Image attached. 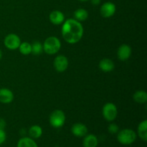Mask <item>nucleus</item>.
Instances as JSON below:
<instances>
[{
  "label": "nucleus",
  "mask_w": 147,
  "mask_h": 147,
  "mask_svg": "<svg viewBox=\"0 0 147 147\" xmlns=\"http://www.w3.org/2000/svg\"><path fill=\"white\" fill-rule=\"evenodd\" d=\"M75 20L78 22H83L86 20L88 17V12L86 9L83 8L78 9L74 12Z\"/></svg>",
  "instance_id": "18"
},
{
  "label": "nucleus",
  "mask_w": 147,
  "mask_h": 147,
  "mask_svg": "<svg viewBox=\"0 0 147 147\" xmlns=\"http://www.w3.org/2000/svg\"><path fill=\"white\" fill-rule=\"evenodd\" d=\"M133 99L135 102L140 104L146 103L147 101V93L144 90H137L133 95Z\"/></svg>",
  "instance_id": "17"
},
{
  "label": "nucleus",
  "mask_w": 147,
  "mask_h": 147,
  "mask_svg": "<svg viewBox=\"0 0 147 147\" xmlns=\"http://www.w3.org/2000/svg\"><path fill=\"white\" fill-rule=\"evenodd\" d=\"M43 50L48 55H54L61 48V42L57 37L51 36L45 40Z\"/></svg>",
  "instance_id": "2"
},
{
  "label": "nucleus",
  "mask_w": 147,
  "mask_h": 147,
  "mask_svg": "<svg viewBox=\"0 0 147 147\" xmlns=\"http://www.w3.org/2000/svg\"><path fill=\"white\" fill-rule=\"evenodd\" d=\"M102 113L103 118L107 121H113L118 116L117 107L113 103H107L103 106Z\"/></svg>",
  "instance_id": "5"
},
{
  "label": "nucleus",
  "mask_w": 147,
  "mask_h": 147,
  "mask_svg": "<svg viewBox=\"0 0 147 147\" xmlns=\"http://www.w3.org/2000/svg\"><path fill=\"white\" fill-rule=\"evenodd\" d=\"M17 147H38V146L32 138L23 137L17 142Z\"/></svg>",
  "instance_id": "15"
},
{
  "label": "nucleus",
  "mask_w": 147,
  "mask_h": 147,
  "mask_svg": "<svg viewBox=\"0 0 147 147\" xmlns=\"http://www.w3.org/2000/svg\"><path fill=\"white\" fill-rule=\"evenodd\" d=\"M32 45V53L38 55L43 52V45L40 42L35 41L31 44Z\"/></svg>",
  "instance_id": "21"
},
{
  "label": "nucleus",
  "mask_w": 147,
  "mask_h": 147,
  "mask_svg": "<svg viewBox=\"0 0 147 147\" xmlns=\"http://www.w3.org/2000/svg\"><path fill=\"white\" fill-rule=\"evenodd\" d=\"M14 99V94L12 91L8 88H3L0 89V102L1 103L7 104L12 102Z\"/></svg>",
  "instance_id": "11"
},
{
  "label": "nucleus",
  "mask_w": 147,
  "mask_h": 147,
  "mask_svg": "<svg viewBox=\"0 0 147 147\" xmlns=\"http://www.w3.org/2000/svg\"><path fill=\"white\" fill-rule=\"evenodd\" d=\"M4 43L7 49L14 50L19 48L20 44H21V40L18 35L14 34V33H11L6 36L4 40Z\"/></svg>",
  "instance_id": "6"
},
{
  "label": "nucleus",
  "mask_w": 147,
  "mask_h": 147,
  "mask_svg": "<svg viewBox=\"0 0 147 147\" xmlns=\"http://www.w3.org/2000/svg\"><path fill=\"white\" fill-rule=\"evenodd\" d=\"M138 134L144 142L147 141V121L144 120L138 126Z\"/></svg>",
  "instance_id": "16"
},
{
  "label": "nucleus",
  "mask_w": 147,
  "mask_h": 147,
  "mask_svg": "<svg viewBox=\"0 0 147 147\" xmlns=\"http://www.w3.org/2000/svg\"><path fill=\"white\" fill-rule=\"evenodd\" d=\"M131 55V48L126 44H123L119 47L117 51L118 58L121 61L127 60Z\"/></svg>",
  "instance_id": "9"
},
{
  "label": "nucleus",
  "mask_w": 147,
  "mask_h": 147,
  "mask_svg": "<svg viewBox=\"0 0 147 147\" xmlns=\"http://www.w3.org/2000/svg\"><path fill=\"white\" fill-rule=\"evenodd\" d=\"M50 22L55 25H60L65 21V16L62 11L59 10H54L52 11L49 16Z\"/></svg>",
  "instance_id": "12"
},
{
  "label": "nucleus",
  "mask_w": 147,
  "mask_h": 147,
  "mask_svg": "<svg viewBox=\"0 0 147 147\" xmlns=\"http://www.w3.org/2000/svg\"><path fill=\"white\" fill-rule=\"evenodd\" d=\"M99 68L105 73H109L114 69V63L109 58H104L99 62Z\"/></svg>",
  "instance_id": "13"
},
{
  "label": "nucleus",
  "mask_w": 147,
  "mask_h": 147,
  "mask_svg": "<svg viewBox=\"0 0 147 147\" xmlns=\"http://www.w3.org/2000/svg\"><path fill=\"white\" fill-rule=\"evenodd\" d=\"M78 1H89V0H78Z\"/></svg>",
  "instance_id": "27"
},
{
  "label": "nucleus",
  "mask_w": 147,
  "mask_h": 147,
  "mask_svg": "<svg viewBox=\"0 0 147 147\" xmlns=\"http://www.w3.org/2000/svg\"><path fill=\"white\" fill-rule=\"evenodd\" d=\"M68 59L65 55H63L57 56L55 58L54 63H53L55 69L57 72H60V73L65 71L67 70V67H68Z\"/></svg>",
  "instance_id": "8"
},
{
  "label": "nucleus",
  "mask_w": 147,
  "mask_h": 147,
  "mask_svg": "<svg viewBox=\"0 0 147 147\" xmlns=\"http://www.w3.org/2000/svg\"><path fill=\"white\" fill-rule=\"evenodd\" d=\"M71 132L77 137H83L88 133V128L82 123H76L71 127Z\"/></svg>",
  "instance_id": "10"
},
{
  "label": "nucleus",
  "mask_w": 147,
  "mask_h": 147,
  "mask_svg": "<svg viewBox=\"0 0 147 147\" xmlns=\"http://www.w3.org/2000/svg\"><path fill=\"white\" fill-rule=\"evenodd\" d=\"M66 116L64 112L61 110H55L50 116L49 121L50 125L55 129H59L63 126L65 123Z\"/></svg>",
  "instance_id": "4"
},
{
  "label": "nucleus",
  "mask_w": 147,
  "mask_h": 147,
  "mask_svg": "<svg viewBox=\"0 0 147 147\" xmlns=\"http://www.w3.org/2000/svg\"><path fill=\"white\" fill-rule=\"evenodd\" d=\"M116 10V5L113 2L107 1L102 4L100 9V13L102 17L104 18H110L114 15Z\"/></svg>",
  "instance_id": "7"
},
{
  "label": "nucleus",
  "mask_w": 147,
  "mask_h": 147,
  "mask_svg": "<svg viewBox=\"0 0 147 147\" xmlns=\"http://www.w3.org/2000/svg\"><path fill=\"white\" fill-rule=\"evenodd\" d=\"M7 139V134L4 129H0V145L4 144Z\"/></svg>",
  "instance_id": "23"
},
{
  "label": "nucleus",
  "mask_w": 147,
  "mask_h": 147,
  "mask_svg": "<svg viewBox=\"0 0 147 147\" xmlns=\"http://www.w3.org/2000/svg\"><path fill=\"white\" fill-rule=\"evenodd\" d=\"M136 139V134L134 130L125 129L118 132L117 140L123 145L132 144Z\"/></svg>",
  "instance_id": "3"
},
{
  "label": "nucleus",
  "mask_w": 147,
  "mask_h": 147,
  "mask_svg": "<svg viewBox=\"0 0 147 147\" xmlns=\"http://www.w3.org/2000/svg\"><path fill=\"white\" fill-rule=\"evenodd\" d=\"M6 127V122L3 119H0V129H4Z\"/></svg>",
  "instance_id": "24"
},
{
  "label": "nucleus",
  "mask_w": 147,
  "mask_h": 147,
  "mask_svg": "<svg viewBox=\"0 0 147 147\" xmlns=\"http://www.w3.org/2000/svg\"><path fill=\"white\" fill-rule=\"evenodd\" d=\"M61 31L65 41L69 44H76L82 39L84 30L80 22L68 19L63 23Z\"/></svg>",
  "instance_id": "1"
},
{
  "label": "nucleus",
  "mask_w": 147,
  "mask_h": 147,
  "mask_svg": "<svg viewBox=\"0 0 147 147\" xmlns=\"http://www.w3.org/2000/svg\"><path fill=\"white\" fill-rule=\"evenodd\" d=\"M29 135L32 139H39L42 135V129L38 125H34L29 129Z\"/></svg>",
  "instance_id": "19"
},
{
  "label": "nucleus",
  "mask_w": 147,
  "mask_h": 147,
  "mask_svg": "<svg viewBox=\"0 0 147 147\" xmlns=\"http://www.w3.org/2000/svg\"><path fill=\"white\" fill-rule=\"evenodd\" d=\"M119 126L116 124V123H111L108 127V130L109 132L111 134H117L119 132Z\"/></svg>",
  "instance_id": "22"
},
{
  "label": "nucleus",
  "mask_w": 147,
  "mask_h": 147,
  "mask_svg": "<svg viewBox=\"0 0 147 147\" xmlns=\"http://www.w3.org/2000/svg\"><path fill=\"white\" fill-rule=\"evenodd\" d=\"M19 50H20V53L24 55H27L32 53V45L30 43L27 42H21L20 47H19Z\"/></svg>",
  "instance_id": "20"
},
{
  "label": "nucleus",
  "mask_w": 147,
  "mask_h": 147,
  "mask_svg": "<svg viewBox=\"0 0 147 147\" xmlns=\"http://www.w3.org/2000/svg\"><path fill=\"white\" fill-rule=\"evenodd\" d=\"M2 55H3L2 51H1V50H0V60H1V58H2Z\"/></svg>",
  "instance_id": "26"
},
{
  "label": "nucleus",
  "mask_w": 147,
  "mask_h": 147,
  "mask_svg": "<svg viewBox=\"0 0 147 147\" xmlns=\"http://www.w3.org/2000/svg\"><path fill=\"white\" fill-rule=\"evenodd\" d=\"M98 140L97 136L93 134H86L83 141V146L84 147H97Z\"/></svg>",
  "instance_id": "14"
},
{
  "label": "nucleus",
  "mask_w": 147,
  "mask_h": 147,
  "mask_svg": "<svg viewBox=\"0 0 147 147\" xmlns=\"http://www.w3.org/2000/svg\"><path fill=\"white\" fill-rule=\"evenodd\" d=\"M90 1H91V3L93 4V5L97 6L98 5V4H100L101 0H90Z\"/></svg>",
  "instance_id": "25"
}]
</instances>
